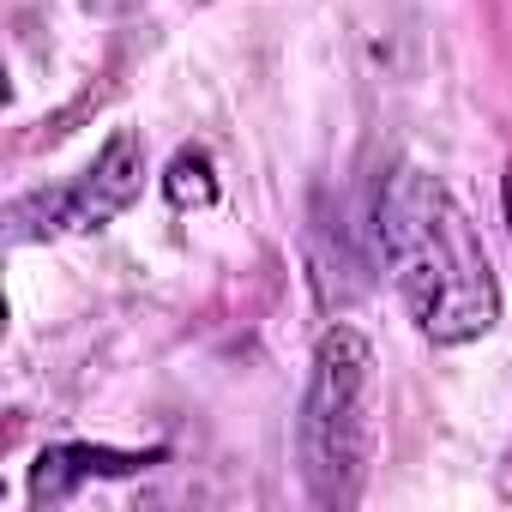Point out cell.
<instances>
[{
  "mask_svg": "<svg viewBox=\"0 0 512 512\" xmlns=\"http://www.w3.org/2000/svg\"><path fill=\"white\" fill-rule=\"evenodd\" d=\"M506 223H512V169H506Z\"/></svg>",
  "mask_w": 512,
  "mask_h": 512,
  "instance_id": "8992f818",
  "label": "cell"
},
{
  "mask_svg": "<svg viewBox=\"0 0 512 512\" xmlns=\"http://www.w3.org/2000/svg\"><path fill=\"white\" fill-rule=\"evenodd\" d=\"M374 229L392 260V284L428 344H476L500 320V278L452 187L416 163H398L380 187Z\"/></svg>",
  "mask_w": 512,
  "mask_h": 512,
  "instance_id": "6da1fadb",
  "label": "cell"
},
{
  "mask_svg": "<svg viewBox=\"0 0 512 512\" xmlns=\"http://www.w3.org/2000/svg\"><path fill=\"white\" fill-rule=\"evenodd\" d=\"M151 464L145 452H109V446H49L37 458V476H31V500H67L79 482L91 476H127Z\"/></svg>",
  "mask_w": 512,
  "mask_h": 512,
  "instance_id": "277c9868",
  "label": "cell"
},
{
  "mask_svg": "<svg viewBox=\"0 0 512 512\" xmlns=\"http://www.w3.org/2000/svg\"><path fill=\"white\" fill-rule=\"evenodd\" d=\"M163 193H169V205H175V211H205V205H217L211 157H205L199 145H181V151H175V163H169V175H163Z\"/></svg>",
  "mask_w": 512,
  "mask_h": 512,
  "instance_id": "5b68a950",
  "label": "cell"
},
{
  "mask_svg": "<svg viewBox=\"0 0 512 512\" xmlns=\"http://www.w3.org/2000/svg\"><path fill=\"white\" fill-rule=\"evenodd\" d=\"M139 187H145V139H139L133 127H121L73 187L37 193V199H25V205L43 211L37 235H61V229H79V235H85V229L115 223V217L139 199Z\"/></svg>",
  "mask_w": 512,
  "mask_h": 512,
  "instance_id": "3957f363",
  "label": "cell"
},
{
  "mask_svg": "<svg viewBox=\"0 0 512 512\" xmlns=\"http://www.w3.org/2000/svg\"><path fill=\"white\" fill-rule=\"evenodd\" d=\"M380 380H374V350L356 326H332L314 344L302 416H296V446H302V482L320 506H350L368 482L374 464V434H380Z\"/></svg>",
  "mask_w": 512,
  "mask_h": 512,
  "instance_id": "7a4b0ae2",
  "label": "cell"
}]
</instances>
